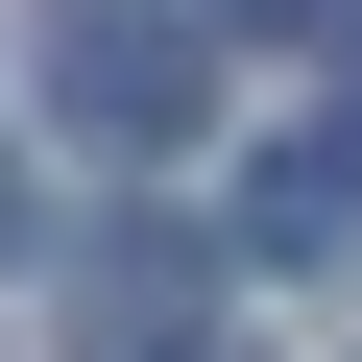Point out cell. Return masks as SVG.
<instances>
[{
	"mask_svg": "<svg viewBox=\"0 0 362 362\" xmlns=\"http://www.w3.org/2000/svg\"><path fill=\"white\" fill-rule=\"evenodd\" d=\"M0 242H25V194H0Z\"/></svg>",
	"mask_w": 362,
	"mask_h": 362,
	"instance_id": "4",
	"label": "cell"
},
{
	"mask_svg": "<svg viewBox=\"0 0 362 362\" xmlns=\"http://www.w3.org/2000/svg\"><path fill=\"white\" fill-rule=\"evenodd\" d=\"M194 25H145V0H73V25H49V121L73 145H194Z\"/></svg>",
	"mask_w": 362,
	"mask_h": 362,
	"instance_id": "1",
	"label": "cell"
},
{
	"mask_svg": "<svg viewBox=\"0 0 362 362\" xmlns=\"http://www.w3.org/2000/svg\"><path fill=\"white\" fill-rule=\"evenodd\" d=\"M362 218V121H314V145H266V194H242V242H338Z\"/></svg>",
	"mask_w": 362,
	"mask_h": 362,
	"instance_id": "2",
	"label": "cell"
},
{
	"mask_svg": "<svg viewBox=\"0 0 362 362\" xmlns=\"http://www.w3.org/2000/svg\"><path fill=\"white\" fill-rule=\"evenodd\" d=\"M73 314H97V338H194V242H97Z\"/></svg>",
	"mask_w": 362,
	"mask_h": 362,
	"instance_id": "3",
	"label": "cell"
}]
</instances>
